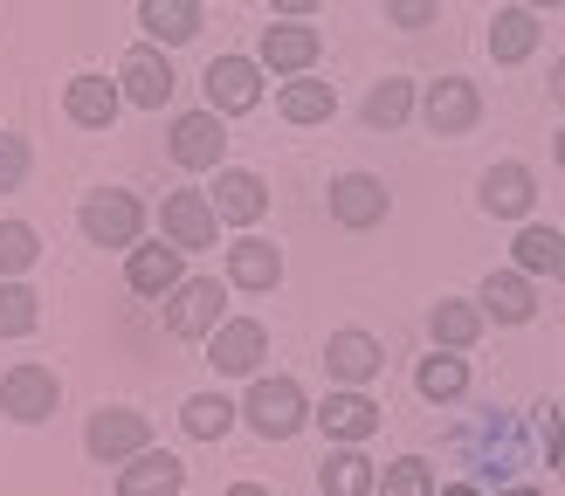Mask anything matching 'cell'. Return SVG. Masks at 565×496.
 <instances>
[{
	"mask_svg": "<svg viewBox=\"0 0 565 496\" xmlns=\"http://www.w3.org/2000/svg\"><path fill=\"white\" fill-rule=\"evenodd\" d=\"M441 496H476V489H469V483H456V489H441Z\"/></svg>",
	"mask_w": 565,
	"mask_h": 496,
	"instance_id": "7bdbcfd3",
	"label": "cell"
},
{
	"mask_svg": "<svg viewBox=\"0 0 565 496\" xmlns=\"http://www.w3.org/2000/svg\"><path fill=\"white\" fill-rule=\"evenodd\" d=\"M83 449L118 468V462H131V455L152 449V421L138 407H104V413H90V428H83Z\"/></svg>",
	"mask_w": 565,
	"mask_h": 496,
	"instance_id": "5b68a950",
	"label": "cell"
},
{
	"mask_svg": "<svg viewBox=\"0 0 565 496\" xmlns=\"http://www.w3.org/2000/svg\"><path fill=\"white\" fill-rule=\"evenodd\" d=\"M180 276H186V269H180V248L166 241V235H159V241H138V248H131V262H125V283H131L138 296H166V290H180Z\"/></svg>",
	"mask_w": 565,
	"mask_h": 496,
	"instance_id": "ffe728a7",
	"label": "cell"
},
{
	"mask_svg": "<svg viewBox=\"0 0 565 496\" xmlns=\"http://www.w3.org/2000/svg\"><path fill=\"white\" fill-rule=\"evenodd\" d=\"M276 110L290 125H324L331 110H338V90L318 83V76H297V83H282V90H276Z\"/></svg>",
	"mask_w": 565,
	"mask_h": 496,
	"instance_id": "d4e9b609",
	"label": "cell"
},
{
	"mask_svg": "<svg viewBox=\"0 0 565 496\" xmlns=\"http://www.w3.org/2000/svg\"><path fill=\"white\" fill-rule=\"evenodd\" d=\"M76 220H83V235L97 248H138V235H146V207H138V193H125V186L90 193Z\"/></svg>",
	"mask_w": 565,
	"mask_h": 496,
	"instance_id": "3957f363",
	"label": "cell"
},
{
	"mask_svg": "<svg viewBox=\"0 0 565 496\" xmlns=\"http://www.w3.org/2000/svg\"><path fill=\"white\" fill-rule=\"evenodd\" d=\"M476 311L497 317V324H531V317H539V290H531L524 269H490V276H483V296H476Z\"/></svg>",
	"mask_w": 565,
	"mask_h": 496,
	"instance_id": "d6986e66",
	"label": "cell"
},
{
	"mask_svg": "<svg viewBox=\"0 0 565 496\" xmlns=\"http://www.w3.org/2000/svg\"><path fill=\"white\" fill-rule=\"evenodd\" d=\"M159 228H166V241L180 248H214L221 241V214H214V201L207 193H193V186H180V193H166V207H159Z\"/></svg>",
	"mask_w": 565,
	"mask_h": 496,
	"instance_id": "9c48e42d",
	"label": "cell"
},
{
	"mask_svg": "<svg viewBox=\"0 0 565 496\" xmlns=\"http://www.w3.org/2000/svg\"><path fill=\"white\" fill-rule=\"evenodd\" d=\"M63 110H70V125H83V131H104V125L125 110V90H118L110 76L83 69V76H70V83H63Z\"/></svg>",
	"mask_w": 565,
	"mask_h": 496,
	"instance_id": "2e32d148",
	"label": "cell"
},
{
	"mask_svg": "<svg viewBox=\"0 0 565 496\" xmlns=\"http://www.w3.org/2000/svg\"><path fill=\"white\" fill-rule=\"evenodd\" d=\"M138 28L152 35V48H180L201 35V0H138Z\"/></svg>",
	"mask_w": 565,
	"mask_h": 496,
	"instance_id": "603a6c76",
	"label": "cell"
},
{
	"mask_svg": "<svg viewBox=\"0 0 565 496\" xmlns=\"http://www.w3.org/2000/svg\"><path fill=\"white\" fill-rule=\"evenodd\" d=\"M310 421H318L331 441H345V449H359V441H373L380 434V407L359 393V386H331L324 393V407L310 413Z\"/></svg>",
	"mask_w": 565,
	"mask_h": 496,
	"instance_id": "7c38bea8",
	"label": "cell"
},
{
	"mask_svg": "<svg viewBox=\"0 0 565 496\" xmlns=\"http://www.w3.org/2000/svg\"><path fill=\"white\" fill-rule=\"evenodd\" d=\"M552 152H558V173H565V131H558V145H552Z\"/></svg>",
	"mask_w": 565,
	"mask_h": 496,
	"instance_id": "b9f144b4",
	"label": "cell"
},
{
	"mask_svg": "<svg viewBox=\"0 0 565 496\" xmlns=\"http://www.w3.org/2000/svg\"><path fill=\"white\" fill-rule=\"evenodd\" d=\"M28 180V138L21 131H0V193H14Z\"/></svg>",
	"mask_w": 565,
	"mask_h": 496,
	"instance_id": "e575fe53",
	"label": "cell"
},
{
	"mask_svg": "<svg viewBox=\"0 0 565 496\" xmlns=\"http://www.w3.org/2000/svg\"><path fill=\"white\" fill-rule=\"evenodd\" d=\"M242 413H248V428H256L263 441H290L310 421V400H303L297 379H256L248 400H242Z\"/></svg>",
	"mask_w": 565,
	"mask_h": 496,
	"instance_id": "6da1fadb",
	"label": "cell"
},
{
	"mask_svg": "<svg viewBox=\"0 0 565 496\" xmlns=\"http://www.w3.org/2000/svg\"><path fill=\"white\" fill-rule=\"evenodd\" d=\"M476 201H483V214H497V220H524L531 201H539V180H531V165L503 159V165H490V173H483Z\"/></svg>",
	"mask_w": 565,
	"mask_h": 496,
	"instance_id": "e0dca14e",
	"label": "cell"
},
{
	"mask_svg": "<svg viewBox=\"0 0 565 496\" xmlns=\"http://www.w3.org/2000/svg\"><path fill=\"white\" fill-rule=\"evenodd\" d=\"M511 269H524V276H558V228L524 220V228H518V248H511Z\"/></svg>",
	"mask_w": 565,
	"mask_h": 496,
	"instance_id": "4dcf8cb0",
	"label": "cell"
},
{
	"mask_svg": "<svg viewBox=\"0 0 565 496\" xmlns=\"http://www.w3.org/2000/svg\"><path fill=\"white\" fill-rule=\"evenodd\" d=\"M166 145H173V165H186V173H214L221 152H228V125H221V110H180Z\"/></svg>",
	"mask_w": 565,
	"mask_h": 496,
	"instance_id": "ba28073f",
	"label": "cell"
},
{
	"mask_svg": "<svg viewBox=\"0 0 565 496\" xmlns=\"http://www.w3.org/2000/svg\"><path fill=\"white\" fill-rule=\"evenodd\" d=\"M228 496H269V489H263V483H235Z\"/></svg>",
	"mask_w": 565,
	"mask_h": 496,
	"instance_id": "f35d334b",
	"label": "cell"
},
{
	"mask_svg": "<svg viewBox=\"0 0 565 496\" xmlns=\"http://www.w3.org/2000/svg\"><path fill=\"white\" fill-rule=\"evenodd\" d=\"M531 48H539V14H531V8H497L490 55H497V63H524Z\"/></svg>",
	"mask_w": 565,
	"mask_h": 496,
	"instance_id": "484cf974",
	"label": "cell"
},
{
	"mask_svg": "<svg viewBox=\"0 0 565 496\" xmlns=\"http://www.w3.org/2000/svg\"><path fill=\"white\" fill-rule=\"evenodd\" d=\"M35 256H42L35 228H28V220H0V276H21V269H35Z\"/></svg>",
	"mask_w": 565,
	"mask_h": 496,
	"instance_id": "836d02e7",
	"label": "cell"
},
{
	"mask_svg": "<svg viewBox=\"0 0 565 496\" xmlns=\"http://www.w3.org/2000/svg\"><path fill=\"white\" fill-rule=\"evenodd\" d=\"M407 118H414V83L407 76H380L373 90H365V125L393 131V125H407Z\"/></svg>",
	"mask_w": 565,
	"mask_h": 496,
	"instance_id": "f1b7e54d",
	"label": "cell"
},
{
	"mask_svg": "<svg viewBox=\"0 0 565 496\" xmlns=\"http://www.w3.org/2000/svg\"><path fill=\"white\" fill-rule=\"evenodd\" d=\"M324 55V35L318 28H303V21H276L263 28V48H256V63L276 69V76H310V63Z\"/></svg>",
	"mask_w": 565,
	"mask_h": 496,
	"instance_id": "4fadbf2b",
	"label": "cell"
},
{
	"mask_svg": "<svg viewBox=\"0 0 565 496\" xmlns=\"http://www.w3.org/2000/svg\"><path fill=\"white\" fill-rule=\"evenodd\" d=\"M558 421H565V407H558Z\"/></svg>",
	"mask_w": 565,
	"mask_h": 496,
	"instance_id": "f6af8a7d",
	"label": "cell"
},
{
	"mask_svg": "<svg viewBox=\"0 0 565 496\" xmlns=\"http://www.w3.org/2000/svg\"><path fill=\"white\" fill-rule=\"evenodd\" d=\"M180 483H186V462L166 449H146L118 468V496H180Z\"/></svg>",
	"mask_w": 565,
	"mask_h": 496,
	"instance_id": "44dd1931",
	"label": "cell"
},
{
	"mask_svg": "<svg viewBox=\"0 0 565 496\" xmlns=\"http://www.w3.org/2000/svg\"><path fill=\"white\" fill-rule=\"evenodd\" d=\"M214 193H207V201H214V214L221 220H235V228H256V220L269 214V186L256 180V173H242V165H214Z\"/></svg>",
	"mask_w": 565,
	"mask_h": 496,
	"instance_id": "ac0fdd59",
	"label": "cell"
},
{
	"mask_svg": "<svg viewBox=\"0 0 565 496\" xmlns=\"http://www.w3.org/2000/svg\"><path fill=\"white\" fill-rule=\"evenodd\" d=\"M420 118H428L435 138H456L483 118V97H476L469 76H441V83H428V97H420Z\"/></svg>",
	"mask_w": 565,
	"mask_h": 496,
	"instance_id": "8fae6325",
	"label": "cell"
},
{
	"mask_svg": "<svg viewBox=\"0 0 565 496\" xmlns=\"http://www.w3.org/2000/svg\"><path fill=\"white\" fill-rule=\"evenodd\" d=\"M373 496H435V476H428V462L420 455H401V462H386L380 468V483Z\"/></svg>",
	"mask_w": 565,
	"mask_h": 496,
	"instance_id": "d6a6232c",
	"label": "cell"
},
{
	"mask_svg": "<svg viewBox=\"0 0 565 496\" xmlns=\"http://www.w3.org/2000/svg\"><path fill=\"white\" fill-rule=\"evenodd\" d=\"M221 276H180V290H166V331L173 338H207L221 324Z\"/></svg>",
	"mask_w": 565,
	"mask_h": 496,
	"instance_id": "8992f818",
	"label": "cell"
},
{
	"mask_svg": "<svg viewBox=\"0 0 565 496\" xmlns=\"http://www.w3.org/2000/svg\"><path fill=\"white\" fill-rule=\"evenodd\" d=\"M552 97L565 104V55H558V63H552Z\"/></svg>",
	"mask_w": 565,
	"mask_h": 496,
	"instance_id": "74e56055",
	"label": "cell"
},
{
	"mask_svg": "<svg viewBox=\"0 0 565 496\" xmlns=\"http://www.w3.org/2000/svg\"><path fill=\"white\" fill-rule=\"evenodd\" d=\"M235 413H242V407H235L228 393H193V400L180 407V428H186L193 441H221V434L235 428Z\"/></svg>",
	"mask_w": 565,
	"mask_h": 496,
	"instance_id": "f546056e",
	"label": "cell"
},
{
	"mask_svg": "<svg viewBox=\"0 0 565 496\" xmlns=\"http://www.w3.org/2000/svg\"><path fill=\"white\" fill-rule=\"evenodd\" d=\"M386 207H393L386 180H373V173H345V180H331V220H338V228H380Z\"/></svg>",
	"mask_w": 565,
	"mask_h": 496,
	"instance_id": "5bb4252c",
	"label": "cell"
},
{
	"mask_svg": "<svg viewBox=\"0 0 565 496\" xmlns=\"http://www.w3.org/2000/svg\"><path fill=\"white\" fill-rule=\"evenodd\" d=\"M558 283H565V235H558Z\"/></svg>",
	"mask_w": 565,
	"mask_h": 496,
	"instance_id": "60d3db41",
	"label": "cell"
},
{
	"mask_svg": "<svg viewBox=\"0 0 565 496\" xmlns=\"http://www.w3.org/2000/svg\"><path fill=\"white\" fill-rule=\"evenodd\" d=\"M263 358H269V331H263L256 317H221V324L207 331V366H214V373L256 379Z\"/></svg>",
	"mask_w": 565,
	"mask_h": 496,
	"instance_id": "277c9868",
	"label": "cell"
},
{
	"mask_svg": "<svg viewBox=\"0 0 565 496\" xmlns=\"http://www.w3.org/2000/svg\"><path fill=\"white\" fill-rule=\"evenodd\" d=\"M228 283L235 290H276L282 283V248L276 241H263V235H242L235 248H228Z\"/></svg>",
	"mask_w": 565,
	"mask_h": 496,
	"instance_id": "7402d4cb",
	"label": "cell"
},
{
	"mask_svg": "<svg viewBox=\"0 0 565 496\" xmlns=\"http://www.w3.org/2000/svg\"><path fill=\"white\" fill-rule=\"evenodd\" d=\"M435 14H441V0H386L393 28H435Z\"/></svg>",
	"mask_w": 565,
	"mask_h": 496,
	"instance_id": "d590c367",
	"label": "cell"
},
{
	"mask_svg": "<svg viewBox=\"0 0 565 496\" xmlns=\"http://www.w3.org/2000/svg\"><path fill=\"white\" fill-rule=\"evenodd\" d=\"M173 63H166V48H152V42H138L125 63H118V90H125V104H138V110H166V97H173Z\"/></svg>",
	"mask_w": 565,
	"mask_h": 496,
	"instance_id": "30bf717a",
	"label": "cell"
},
{
	"mask_svg": "<svg viewBox=\"0 0 565 496\" xmlns=\"http://www.w3.org/2000/svg\"><path fill=\"white\" fill-rule=\"evenodd\" d=\"M503 496H545V489H503Z\"/></svg>",
	"mask_w": 565,
	"mask_h": 496,
	"instance_id": "ee69618b",
	"label": "cell"
},
{
	"mask_svg": "<svg viewBox=\"0 0 565 496\" xmlns=\"http://www.w3.org/2000/svg\"><path fill=\"white\" fill-rule=\"evenodd\" d=\"M35 324H42V296L14 276H0V338H28Z\"/></svg>",
	"mask_w": 565,
	"mask_h": 496,
	"instance_id": "1f68e13d",
	"label": "cell"
},
{
	"mask_svg": "<svg viewBox=\"0 0 565 496\" xmlns=\"http://www.w3.org/2000/svg\"><path fill=\"white\" fill-rule=\"evenodd\" d=\"M269 8H276V14H318L324 0H269Z\"/></svg>",
	"mask_w": 565,
	"mask_h": 496,
	"instance_id": "8d00e7d4",
	"label": "cell"
},
{
	"mask_svg": "<svg viewBox=\"0 0 565 496\" xmlns=\"http://www.w3.org/2000/svg\"><path fill=\"white\" fill-rule=\"evenodd\" d=\"M428 331H435L441 352H469L476 338H483V311H476V303H462V296H441L435 311H428Z\"/></svg>",
	"mask_w": 565,
	"mask_h": 496,
	"instance_id": "cb8c5ba5",
	"label": "cell"
},
{
	"mask_svg": "<svg viewBox=\"0 0 565 496\" xmlns=\"http://www.w3.org/2000/svg\"><path fill=\"white\" fill-rule=\"evenodd\" d=\"M263 104V63L256 55H214L207 63V110L221 118H242V110Z\"/></svg>",
	"mask_w": 565,
	"mask_h": 496,
	"instance_id": "52a82bcc",
	"label": "cell"
},
{
	"mask_svg": "<svg viewBox=\"0 0 565 496\" xmlns=\"http://www.w3.org/2000/svg\"><path fill=\"white\" fill-rule=\"evenodd\" d=\"M380 366H386V345L373 331H331V345H324L331 386H365V379H380Z\"/></svg>",
	"mask_w": 565,
	"mask_h": 496,
	"instance_id": "9a60e30c",
	"label": "cell"
},
{
	"mask_svg": "<svg viewBox=\"0 0 565 496\" xmlns=\"http://www.w3.org/2000/svg\"><path fill=\"white\" fill-rule=\"evenodd\" d=\"M55 400H63V379H55V366H35V358H21V366L0 373V413L21 428H35L55 413Z\"/></svg>",
	"mask_w": 565,
	"mask_h": 496,
	"instance_id": "7a4b0ae2",
	"label": "cell"
},
{
	"mask_svg": "<svg viewBox=\"0 0 565 496\" xmlns=\"http://www.w3.org/2000/svg\"><path fill=\"white\" fill-rule=\"evenodd\" d=\"M518 8H531V14H539V8H558V0H518Z\"/></svg>",
	"mask_w": 565,
	"mask_h": 496,
	"instance_id": "ab89813d",
	"label": "cell"
},
{
	"mask_svg": "<svg viewBox=\"0 0 565 496\" xmlns=\"http://www.w3.org/2000/svg\"><path fill=\"white\" fill-rule=\"evenodd\" d=\"M318 483H324V496H373V483H380V462H365L359 449H338V455H324Z\"/></svg>",
	"mask_w": 565,
	"mask_h": 496,
	"instance_id": "4316f807",
	"label": "cell"
},
{
	"mask_svg": "<svg viewBox=\"0 0 565 496\" xmlns=\"http://www.w3.org/2000/svg\"><path fill=\"white\" fill-rule=\"evenodd\" d=\"M414 386H420V400H435V407H441V400H462V393H469V366H462L456 352L435 345V358H420Z\"/></svg>",
	"mask_w": 565,
	"mask_h": 496,
	"instance_id": "83f0119b",
	"label": "cell"
}]
</instances>
